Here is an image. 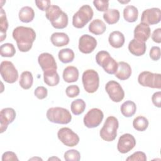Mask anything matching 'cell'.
Segmentation results:
<instances>
[{
  "label": "cell",
  "instance_id": "ba28073f",
  "mask_svg": "<svg viewBox=\"0 0 161 161\" xmlns=\"http://www.w3.org/2000/svg\"><path fill=\"white\" fill-rule=\"evenodd\" d=\"M0 72L3 80L8 83L13 84L18 79V72L10 61L5 60L1 63Z\"/></svg>",
  "mask_w": 161,
  "mask_h": 161
},
{
  "label": "cell",
  "instance_id": "5b68a950",
  "mask_svg": "<svg viewBox=\"0 0 161 161\" xmlns=\"http://www.w3.org/2000/svg\"><path fill=\"white\" fill-rule=\"evenodd\" d=\"M97 64L101 66L104 71L109 74H114L118 70V62L113 58L109 52L106 51H99L96 55Z\"/></svg>",
  "mask_w": 161,
  "mask_h": 161
},
{
  "label": "cell",
  "instance_id": "cb8c5ba5",
  "mask_svg": "<svg viewBox=\"0 0 161 161\" xmlns=\"http://www.w3.org/2000/svg\"><path fill=\"white\" fill-rule=\"evenodd\" d=\"M106 30V26L105 23L99 19H96L92 21L89 25V31L96 35L104 33Z\"/></svg>",
  "mask_w": 161,
  "mask_h": 161
},
{
  "label": "cell",
  "instance_id": "ab89813d",
  "mask_svg": "<svg viewBox=\"0 0 161 161\" xmlns=\"http://www.w3.org/2000/svg\"><path fill=\"white\" fill-rule=\"evenodd\" d=\"M126 160L127 161H135V160H140V161H146L147 157L144 152H136L133 153L131 155L128 157Z\"/></svg>",
  "mask_w": 161,
  "mask_h": 161
},
{
  "label": "cell",
  "instance_id": "603a6c76",
  "mask_svg": "<svg viewBox=\"0 0 161 161\" xmlns=\"http://www.w3.org/2000/svg\"><path fill=\"white\" fill-rule=\"evenodd\" d=\"M79 75V73L77 67L74 66H68L64 70L63 79L66 82H74L78 80Z\"/></svg>",
  "mask_w": 161,
  "mask_h": 161
},
{
  "label": "cell",
  "instance_id": "8d00e7d4",
  "mask_svg": "<svg viewBox=\"0 0 161 161\" xmlns=\"http://www.w3.org/2000/svg\"><path fill=\"white\" fill-rule=\"evenodd\" d=\"M64 159L66 161H79L80 159V155L77 150H69L64 153Z\"/></svg>",
  "mask_w": 161,
  "mask_h": 161
},
{
  "label": "cell",
  "instance_id": "83f0119b",
  "mask_svg": "<svg viewBox=\"0 0 161 161\" xmlns=\"http://www.w3.org/2000/svg\"><path fill=\"white\" fill-rule=\"evenodd\" d=\"M122 114L125 117H131L136 111V106L135 103L131 101H126L124 102L120 108Z\"/></svg>",
  "mask_w": 161,
  "mask_h": 161
},
{
  "label": "cell",
  "instance_id": "b9f144b4",
  "mask_svg": "<svg viewBox=\"0 0 161 161\" xmlns=\"http://www.w3.org/2000/svg\"><path fill=\"white\" fill-rule=\"evenodd\" d=\"M149 55L152 60H153L154 61L158 60L160 59V55H161L160 47H157V46L152 47L150 50Z\"/></svg>",
  "mask_w": 161,
  "mask_h": 161
},
{
  "label": "cell",
  "instance_id": "836d02e7",
  "mask_svg": "<svg viewBox=\"0 0 161 161\" xmlns=\"http://www.w3.org/2000/svg\"><path fill=\"white\" fill-rule=\"evenodd\" d=\"M70 108L74 115H79L84 111L86 108V103L82 99H75L72 102Z\"/></svg>",
  "mask_w": 161,
  "mask_h": 161
},
{
  "label": "cell",
  "instance_id": "d590c367",
  "mask_svg": "<svg viewBox=\"0 0 161 161\" xmlns=\"http://www.w3.org/2000/svg\"><path fill=\"white\" fill-rule=\"evenodd\" d=\"M52 26L56 29H63L65 28V27H67V25H68V16L67 14L63 11L61 16L60 17V18L53 22L51 23Z\"/></svg>",
  "mask_w": 161,
  "mask_h": 161
},
{
  "label": "cell",
  "instance_id": "8992f818",
  "mask_svg": "<svg viewBox=\"0 0 161 161\" xmlns=\"http://www.w3.org/2000/svg\"><path fill=\"white\" fill-rule=\"evenodd\" d=\"M84 88L88 93L95 92L99 86L98 73L93 69H88L84 72L82 77Z\"/></svg>",
  "mask_w": 161,
  "mask_h": 161
},
{
  "label": "cell",
  "instance_id": "60d3db41",
  "mask_svg": "<svg viewBox=\"0 0 161 161\" xmlns=\"http://www.w3.org/2000/svg\"><path fill=\"white\" fill-rule=\"evenodd\" d=\"M34 94L38 99H43L47 96V89L43 86H38L35 89L34 91Z\"/></svg>",
  "mask_w": 161,
  "mask_h": 161
},
{
  "label": "cell",
  "instance_id": "e575fe53",
  "mask_svg": "<svg viewBox=\"0 0 161 161\" xmlns=\"http://www.w3.org/2000/svg\"><path fill=\"white\" fill-rule=\"evenodd\" d=\"M1 55L3 57H12L16 53V49L13 44L6 43L0 47Z\"/></svg>",
  "mask_w": 161,
  "mask_h": 161
},
{
  "label": "cell",
  "instance_id": "4dcf8cb0",
  "mask_svg": "<svg viewBox=\"0 0 161 161\" xmlns=\"http://www.w3.org/2000/svg\"><path fill=\"white\" fill-rule=\"evenodd\" d=\"M58 57L59 60L64 64L72 62L74 59V52L70 48H63L58 52Z\"/></svg>",
  "mask_w": 161,
  "mask_h": 161
},
{
  "label": "cell",
  "instance_id": "7a4b0ae2",
  "mask_svg": "<svg viewBox=\"0 0 161 161\" xmlns=\"http://www.w3.org/2000/svg\"><path fill=\"white\" fill-rule=\"evenodd\" d=\"M119 126L118 119L113 116L108 117L101 129L99 135L101 138L106 142H112L117 136V130Z\"/></svg>",
  "mask_w": 161,
  "mask_h": 161
},
{
  "label": "cell",
  "instance_id": "9c48e42d",
  "mask_svg": "<svg viewBox=\"0 0 161 161\" xmlns=\"http://www.w3.org/2000/svg\"><path fill=\"white\" fill-rule=\"evenodd\" d=\"M57 136L60 142L67 147H74L79 142V136L69 128H60L58 131Z\"/></svg>",
  "mask_w": 161,
  "mask_h": 161
},
{
  "label": "cell",
  "instance_id": "f1b7e54d",
  "mask_svg": "<svg viewBox=\"0 0 161 161\" xmlns=\"http://www.w3.org/2000/svg\"><path fill=\"white\" fill-rule=\"evenodd\" d=\"M120 17L119 12L116 9H108L103 14V18L106 22L109 25H113L116 23Z\"/></svg>",
  "mask_w": 161,
  "mask_h": 161
},
{
  "label": "cell",
  "instance_id": "6da1fadb",
  "mask_svg": "<svg viewBox=\"0 0 161 161\" xmlns=\"http://www.w3.org/2000/svg\"><path fill=\"white\" fill-rule=\"evenodd\" d=\"M13 37L16 42L19 50L27 52L32 48L33 43L36 38V33L30 27L20 26L14 29Z\"/></svg>",
  "mask_w": 161,
  "mask_h": 161
},
{
  "label": "cell",
  "instance_id": "e0dca14e",
  "mask_svg": "<svg viewBox=\"0 0 161 161\" xmlns=\"http://www.w3.org/2000/svg\"><path fill=\"white\" fill-rule=\"evenodd\" d=\"M150 36V28L144 23H140L136 26L134 30V38L145 42Z\"/></svg>",
  "mask_w": 161,
  "mask_h": 161
},
{
  "label": "cell",
  "instance_id": "30bf717a",
  "mask_svg": "<svg viewBox=\"0 0 161 161\" xmlns=\"http://www.w3.org/2000/svg\"><path fill=\"white\" fill-rule=\"evenodd\" d=\"M104 118L103 111L98 108L90 109L84 117V123L89 128H93L98 126L102 122Z\"/></svg>",
  "mask_w": 161,
  "mask_h": 161
},
{
  "label": "cell",
  "instance_id": "d4e9b609",
  "mask_svg": "<svg viewBox=\"0 0 161 161\" xmlns=\"http://www.w3.org/2000/svg\"><path fill=\"white\" fill-rule=\"evenodd\" d=\"M138 16V11L135 6L128 5L124 8L123 17L126 21L129 23H133L137 20Z\"/></svg>",
  "mask_w": 161,
  "mask_h": 161
},
{
  "label": "cell",
  "instance_id": "4fadbf2b",
  "mask_svg": "<svg viewBox=\"0 0 161 161\" xmlns=\"http://www.w3.org/2000/svg\"><path fill=\"white\" fill-rule=\"evenodd\" d=\"M136 145V140L134 136L130 133L122 135L118 140L117 148L121 153H126L131 150Z\"/></svg>",
  "mask_w": 161,
  "mask_h": 161
},
{
  "label": "cell",
  "instance_id": "ee69618b",
  "mask_svg": "<svg viewBox=\"0 0 161 161\" xmlns=\"http://www.w3.org/2000/svg\"><path fill=\"white\" fill-rule=\"evenodd\" d=\"M2 160L3 161H9V160H18V158L15 153L8 151L4 152L2 155Z\"/></svg>",
  "mask_w": 161,
  "mask_h": 161
},
{
  "label": "cell",
  "instance_id": "74e56055",
  "mask_svg": "<svg viewBox=\"0 0 161 161\" xmlns=\"http://www.w3.org/2000/svg\"><path fill=\"white\" fill-rule=\"evenodd\" d=\"M93 4L95 8L99 11L106 12L108 9L109 7V1L106 0H94L93 1Z\"/></svg>",
  "mask_w": 161,
  "mask_h": 161
},
{
  "label": "cell",
  "instance_id": "bcb514c9",
  "mask_svg": "<svg viewBox=\"0 0 161 161\" xmlns=\"http://www.w3.org/2000/svg\"><path fill=\"white\" fill-rule=\"evenodd\" d=\"M152 40L157 43H161V28L155 29L152 35Z\"/></svg>",
  "mask_w": 161,
  "mask_h": 161
},
{
  "label": "cell",
  "instance_id": "7bdbcfd3",
  "mask_svg": "<svg viewBox=\"0 0 161 161\" xmlns=\"http://www.w3.org/2000/svg\"><path fill=\"white\" fill-rule=\"evenodd\" d=\"M35 4L36 6L40 10L44 11H47V9L50 6L51 2L49 0H43V1H35Z\"/></svg>",
  "mask_w": 161,
  "mask_h": 161
},
{
  "label": "cell",
  "instance_id": "277c9868",
  "mask_svg": "<svg viewBox=\"0 0 161 161\" xmlns=\"http://www.w3.org/2000/svg\"><path fill=\"white\" fill-rule=\"evenodd\" d=\"M93 14V10L89 5H83L79 8L78 11L74 14L72 18V25L76 28H84L85 25L91 20Z\"/></svg>",
  "mask_w": 161,
  "mask_h": 161
},
{
  "label": "cell",
  "instance_id": "7c38bea8",
  "mask_svg": "<svg viewBox=\"0 0 161 161\" xmlns=\"http://www.w3.org/2000/svg\"><path fill=\"white\" fill-rule=\"evenodd\" d=\"M161 12L158 8H152L143 11L141 16V22L148 25H156L160 21Z\"/></svg>",
  "mask_w": 161,
  "mask_h": 161
},
{
  "label": "cell",
  "instance_id": "7402d4cb",
  "mask_svg": "<svg viewBox=\"0 0 161 161\" xmlns=\"http://www.w3.org/2000/svg\"><path fill=\"white\" fill-rule=\"evenodd\" d=\"M44 82L48 86H55L60 81V77L57 70L52 69L43 72Z\"/></svg>",
  "mask_w": 161,
  "mask_h": 161
},
{
  "label": "cell",
  "instance_id": "ffe728a7",
  "mask_svg": "<svg viewBox=\"0 0 161 161\" xmlns=\"http://www.w3.org/2000/svg\"><path fill=\"white\" fill-rule=\"evenodd\" d=\"M108 41L111 47L115 48H119L124 45L125 38L124 35L121 32L119 31H114L110 33Z\"/></svg>",
  "mask_w": 161,
  "mask_h": 161
},
{
  "label": "cell",
  "instance_id": "ac0fdd59",
  "mask_svg": "<svg viewBox=\"0 0 161 161\" xmlns=\"http://www.w3.org/2000/svg\"><path fill=\"white\" fill-rule=\"evenodd\" d=\"M147 47L145 42L137 40L135 38L131 40L128 44V50L133 55L139 57L145 54Z\"/></svg>",
  "mask_w": 161,
  "mask_h": 161
},
{
  "label": "cell",
  "instance_id": "f35d334b",
  "mask_svg": "<svg viewBox=\"0 0 161 161\" xmlns=\"http://www.w3.org/2000/svg\"><path fill=\"white\" fill-rule=\"evenodd\" d=\"M66 95L69 97H75L79 94L80 89L79 87L76 85H71L68 86L65 90Z\"/></svg>",
  "mask_w": 161,
  "mask_h": 161
},
{
  "label": "cell",
  "instance_id": "5bb4252c",
  "mask_svg": "<svg viewBox=\"0 0 161 161\" xmlns=\"http://www.w3.org/2000/svg\"><path fill=\"white\" fill-rule=\"evenodd\" d=\"M97 46V40L89 35H82L79 41V49L80 52L86 54L92 52Z\"/></svg>",
  "mask_w": 161,
  "mask_h": 161
},
{
  "label": "cell",
  "instance_id": "1f68e13d",
  "mask_svg": "<svg viewBox=\"0 0 161 161\" xmlns=\"http://www.w3.org/2000/svg\"><path fill=\"white\" fill-rule=\"evenodd\" d=\"M8 28V22L7 20L6 13L3 8L1 9L0 15V32H1V40L2 42L6 38V31Z\"/></svg>",
  "mask_w": 161,
  "mask_h": 161
},
{
  "label": "cell",
  "instance_id": "3957f363",
  "mask_svg": "<svg viewBox=\"0 0 161 161\" xmlns=\"http://www.w3.org/2000/svg\"><path fill=\"white\" fill-rule=\"evenodd\" d=\"M46 115L50 122L57 124H68L72 119V116L69 111L61 107L49 108L47 111Z\"/></svg>",
  "mask_w": 161,
  "mask_h": 161
},
{
  "label": "cell",
  "instance_id": "d6986e66",
  "mask_svg": "<svg viewBox=\"0 0 161 161\" xmlns=\"http://www.w3.org/2000/svg\"><path fill=\"white\" fill-rule=\"evenodd\" d=\"M118 70L114 74L115 76L119 80H124L130 78L131 74V66L126 62H119L118 63Z\"/></svg>",
  "mask_w": 161,
  "mask_h": 161
},
{
  "label": "cell",
  "instance_id": "4316f807",
  "mask_svg": "<svg viewBox=\"0 0 161 161\" xmlns=\"http://www.w3.org/2000/svg\"><path fill=\"white\" fill-rule=\"evenodd\" d=\"M19 19L23 23H30L35 17V12L32 8L24 6L19 11Z\"/></svg>",
  "mask_w": 161,
  "mask_h": 161
},
{
  "label": "cell",
  "instance_id": "8fae6325",
  "mask_svg": "<svg viewBox=\"0 0 161 161\" xmlns=\"http://www.w3.org/2000/svg\"><path fill=\"white\" fill-rule=\"evenodd\" d=\"M105 90L109 98L116 103L122 101L125 97V92L121 85L115 80H109L105 86Z\"/></svg>",
  "mask_w": 161,
  "mask_h": 161
},
{
  "label": "cell",
  "instance_id": "52a82bcc",
  "mask_svg": "<svg viewBox=\"0 0 161 161\" xmlns=\"http://www.w3.org/2000/svg\"><path fill=\"white\" fill-rule=\"evenodd\" d=\"M138 82L142 86L160 89L161 88V75L149 71H143L139 74Z\"/></svg>",
  "mask_w": 161,
  "mask_h": 161
},
{
  "label": "cell",
  "instance_id": "f6af8a7d",
  "mask_svg": "<svg viewBox=\"0 0 161 161\" xmlns=\"http://www.w3.org/2000/svg\"><path fill=\"white\" fill-rule=\"evenodd\" d=\"M152 101L153 104L155 106L158 108H160L161 107V92L158 91L155 92L152 96Z\"/></svg>",
  "mask_w": 161,
  "mask_h": 161
},
{
  "label": "cell",
  "instance_id": "9a60e30c",
  "mask_svg": "<svg viewBox=\"0 0 161 161\" xmlns=\"http://www.w3.org/2000/svg\"><path fill=\"white\" fill-rule=\"evenodd\" d=\"M16 118V112L13 108H6L0 113V130L1 133L5 131L9 125Z\"/></svg>",
  "mask_w": 161,
  "mask_h": 161
},
{
  "label": "cell",
  "instance_id": "2e32d148",
  "mask_svg": "<svg viewBox=\"0 0 161 161\" xmlns=\"http://www.w3.org/2000/svg\"><path fill=\"white\" fill-rule=\"evenodd\" d=\"M38 62L43 72L48 70H57V66L53 56L49 53H42L38 57Z\"/></svg>",
  "mask_w": 161,
  "mask_h": 161
},
{
  "label": "cell",
  "instance_id": "d6a6232c",
  "mask_svg": "<svg viewBox=\"0 0 161 161\" xmlns=\"http://www.w3.org/2000/svg\"><path fill=\"white\" fill-rule=\"evenodd\" d=\"M133 126L136 130L143 131L148 128V121L145 117L143 116H138L133 119Z\"/></svg>",
  "mask_w": 161,
  "mask_h": 161
},
{
  "label": "cell",
  "instance_id": "484cf974",
  "mask_svg": "<svg viewBox=\"0 0 161 161\" xmlns=\"http://www.w3.org/2000/svg\"><path fill=\"white\" fill-rule=\"evenodd\" d=\"M62 13L63 11L59 6L57 5H50L46 11L45 16L51 23H53L60 18Z\"/></svg>",
  "mask_w": 161,
  "mask_h": 161
},
{
  "label": "cell",
  "instance_id": "44dd1931",
  "mask_svg": "<svg viewBox=\"0 0 161 161\" xmlns=\"http://www.w3.org/2000/svg\"><path fill=\"white\" fill-rule=\"evenodd\" d=\"M50 40L54 46L60 47L68 45L70 40L69 36L66 33L55 32L51 35Z\"/></svg>",
  "mask_w": 161,
  "mask_h": 161
},
{
  "label": "cell",
  "instance_id": "f546056e",
  "mask_svg": "<svg viewBox=\"0 0 161 161\" xmlns=\"http://www.w3.org/2000/svg\"><path fill=\"white\" fill-rule=\"evenodd\" d=\"M33 77L31 72L24 71L20 76L19 84L24 89H29L33 85Z\"/></svg>",
  "mask_w": 161,
  "mask_h": 161
}]
</instances>
